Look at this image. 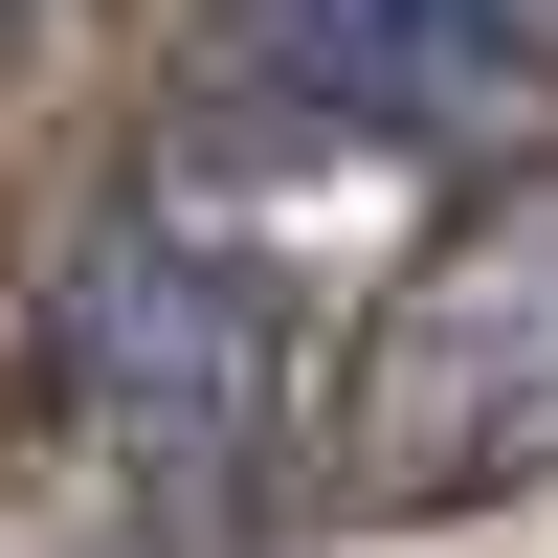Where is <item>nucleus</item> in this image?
<instances>
[{"label":"nucleus","instance_id":"nucleus-2","mask_svg":"<svg viewBox=\"0 0 558 558\" xmlns=\"http://www.w3.org/2000/svg\"><path fill=\"white\" fill-rule=\"evenodd\" d=\"M45 357H68V402H89L112 447H157L179 492L268 470V425H291V313H268V268H246V246H202V223H157V202L68 246Z\"/></svg>","mask_w":558,"mask_h":558},{"label":"nucleus","instance_id":"nucleus-1","mask_svg":"<svg viewBox=\"0 0 558 558\" xmlns=\"http://www.w3.org/2000/svg\"><path fill=\"white\" fill-rule=\"evenodd\" d=\"M536 447H558V157H536V179H492V202L380 291L357 402H336V470L380 492V514L514 492Z\"/></svg>","mask_w":558,"mask_h":558},{"label":"nucleus","instance_id":"nucleus-3","mask_svg":"<svg viewBox=\"0 0 558 558\" xmlns=\"http://www.w3.org/2000/svg\"><path fill=\"white\" fill-rule=\"evenodd\" d=\"M470 45H492V89H558V0H470Z\"/></svg>","mask_w":558,"mask_h":558}]
</instances>
